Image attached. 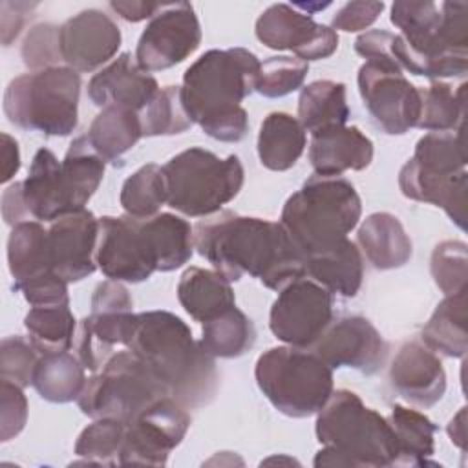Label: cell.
Masks as SVG:
<instances>
[{
    "label": "cell",
    "mask_w": 468,
    "mask_h": 468,
    "mask_svg": "<svg viewBox=\"0 0 468 468\" xmlns=\"http://www.w3.org/2000/svg\"><path fill=\"white\" fill-rule=\"evenodd\" d=\"M15 289L20 291L24 294V298L33 307L69 303L68 282H64L53 271L46 272L42 276H37V278H33L29 282H24L20 285H15Z\"/></svg>",
    "instance_id": "681fc988"
},
{
    "label": "cell",
    "mask_w": 468,
    "mask_h": 468,
    "mask_svg": "<svg viewBox=\"0 0 468 468\" xmlns=\"http://www.w3.org/2000/svg\"><path fill=\"white\" fill-rule=\"evenodd\" d=\"M254 377L269 402L294 419L318 413L333 393V367L303 347L267 349L256 360Z\"/></svg>",
    "instance_id": "52a82bcc"
},
{
    "label": "cell",
    "mask_w": 468,
    "mask_h": 468,
    "mask_svg": "<svg viewBox=\"0 0 468 468\" xmlns=\"http://www.w3.org/2000/svg\"><path fill=\"white\" fill-rule=\"evenodd\" d=\"M395 35L386 29H371L362 33L355 40V51L366 60L373 62H397L391 55V44Z\"/></svg>",
    "instance_id": "f5cc1de1"
},
{
    "label": "cell",
    "mask_w": 468,
    "mask_h": 468,
    "mask_svg": "<svg viewBox=\"0 0 468 468\" xmlns=\"http://www.w3.org/2000/svg\"><path fill=\"white\" fill-rule=\"evenodd\" d=\"M316 439L324 448L314 457V466L382 468L397 464L393 430L380 413L367 408L349 391H333L316 417Z\"/></svg>",
    "instance_id": "277c9868"
},
{
    "label": "cell",
    "mask_w": 468,
    "mask_h": 468,
    "mask_svg": "<svg viewBox=\"0 0 468 468\" xmlns=\"http://www.w3.org/2000/svg\"><path fill=\"white\" fill-rule=\"evenodd\" d=\"M58 31V26L38 24L26 35L22 44V58L29 69L42 71L58 66L62 60Z\"/></svg>",
    "instance_id": "7dc6e473"
},
{
    "label": "cell",
    "mask_w": 468,
    "mask_h": 468,
    "mask_svg": "<svg viewBox=\"0 0 468 468\" xmlns=\"http://www.w3.org/2000/svg\"><path fill=\"white\" fill-rule=\"evenodd\" d=\"M60 55L75 71H93L115 57L121 48L119 26L99 9H84L68 18L58 31Z\"/></svg>",
    "instance_id": "e0dca14e"
},
{
    "label": "cell",
    "mask_w": 468,
    "mask_h": 468,
    "mask_svg": "<svg viewBox=\"0 0 468 468\" xmlns=\"http://www.w3.org/2000/svg\"><path fill=\"white\" fill-rule=\"evenodd\" d=\"M159 91L157 80L143 71L130 53H121L88 82V97L101 108L143 112Z\"/></svg>",
    "instance_id": "d6986e66"
},
{
    "label": "cell",
    "mask_w": 468,
    "mask_h": 468,
    "mask_svg": "<svg viewBox=\"0 0 468 468\" xmlns=\"http://www.w3.org/2000/svg\"><path fill=\"white\" fill-rule=\"evenodd\" d=\"M2 183H7L20 168L18 143L9 133H2Z\"/></svg>",
    "instance_id": "680465c9"
},
{
    "label": "cell",
    "mask_w": 468,
    "mask_h": 468,
    "mask_svg": "<svg viewBox=\"0 0 468 468\" xmlns=\"http://www.w3.org/2000/svg\"><path fill=\"white\" fill-rule=\"evenodd\" d=\"M22 196L29 216L38 221H57L84 210L75 201L62 170V161L48 148H40L35 154L29 174L22 181Z\"/></svg>",
    "instance_id": "44dd1931"
},
{
    "label": "cell",
    "mask_w": 468,
    "mask_h": 468,
    "mask_svg": "<svg viewBox=\"0 0 468 468\" xmlns=\"http://www.w3.org/2000/svg\"><path fill=\"white\" fill-rule=\"evenodd\" d=\"M309 64L298 57H271L260 64L256 91L263 97H283L302 88Z\"/></svg>",
    "instance_id": "f6af8a7d"
},
{
    "label": "cell",
    "mask_w": 468,
    "mask_h": 468,
    "mask_svg": "<svg viewBox=\"0 0 468 468\" xmlns=\"http://www.w3.org/2000/svg\"><path fill=\"white\" fill-rule=\"evenodd\" d=\"M27 420V399L22 386L0 378V437L9 441L16 437Z\"/></svg>",
    "instance_id": "c3c4849f"
},
{
    "label": "cell",
    "mask_w": 468,
    "mask_h": 468,
    "mask_svg": "<svg viewBox=\"0 0 468 468\" xmlns=\"http://www.w3.org/2000/svg\"><path fill=\"white\" fill-rule=\"evenodd\" d=\"M95 261L110 280L137 283L150 278L157 271V258L146 218H99Z\"/></svg>",
    "instance_id": "30bf717a"
},
{
    "label": "cell",
    "mask_w": 468,
    "mask_h": 468,
    "mask_svg": "<svg viewBox=\"0 0 468 468\" xmlns=\"http://www.w3.org/2000/svg\"><path fill=\"white\" fill-rule=\"evenodd\" d=\"M143 135H176L186 132L194 121L190 119L181 86H165L155 93L148 106L139 113Z\"/></svg>",
    "instance_id": "60d3db41"
},
{
    "label": "cell",
    "mask_w": 468,
    "mask_h": 468,
    "mask_svg": "<svg viewBox=\"0 0 468 468\" xmlns=\"http://www.w3.org/2000/svg\"><path fill=\"white\" fill-rule=\"evenodd\" d=\"M256 342V329L252 320L232 307L223 314L203 322L201 347L214 358H236L247 353Z\"/></svg>",
    "instance_id": "836d02e7"
},
{
    "label": "cell",
    "mask_w": 468,
    "mask_h": 468,
    "mask_svg": "<svg viewBox=\"0 0 468 468\" xmlns=\"http://www.w3.org/2000/svg\"><path fill=\"white\" fill-rule=\"evenodd\" d=\"M166 203L163 166L150 163L135 170L121 188V207L128 216L152 218Z\"/></svg>",
    "instance_id": "ab89813d"
},
{
    "label": "cell",
    "mask_w": 468,
    "mask_h": 468,
    "mask_svg": "<svg viewBox=\"0 0 468 468\" xmlns=\"http://www.w3.org/2000/svg\"><path fill=\"white\" fill-rule=\"evenodd\" d=\"M24 325L29 333V342L40 355L62 353L73 346L77 322L69 303L31 307Z\"/></svg>",
    "instance_id": "d590c367"
},
{
    "label": "cell",
    "mask_w": 468,
    "mask_h": 468,
    "mask_svg": "<svg viewBox=\"0 0 468 468\" xmlns=\"http://www.w3.org/2000/svg\"><path fill=\"white\" fill-rule=\"evenodd\" d=\"M256 37L267 48L289 49L305 62L327 58L338 48L333 27L316 24L289 4L269 5L256 20Z\"/></svg>",
    "instance_id": "9a60e30c"
},
{
    "label": "cell",
    "mask_w": 468,
    "mask_h": 468,
    "mask_svg": "<svg viewBox=\"0 0 468 468\" xmlns=\"http://www.w3.org/2000/svg\"><path fill=\"white\" fill-rule=\"evenodd\" d=\"M201 44V27L192 4H165L139 37L137 66L150 73L168 69L188 58Z\"/></svg>",
    "instance_id": "5bb4252c"
},
{
    "label": "cell",
    "mask_w": 468,
    "mask_h": 468,
    "mask_svg": "<svg viewBox=\"0 0 468 468\" xmlns=\"http://www.w3.org/2000/svg\"><path fill=\"white\" fill-rule=\"evenodd\" d=\"M133 302L128 289L117 280L101 282L91 296V311H132Z\"/></svg>",
    "instance_id": "db71d44e"
},
{
    "label": "cell",
    "mask_w": 468,
    "mask_h": 468,
    "mask_svg": "<svg viewBox=\"0 0 468 468\" xmlns=\"http://www.w3.org/2000/svg\"><path fill=\"white\" fill-rule=\"evenodd\" d=\"M305 274L331 294L355 296L364 278L362 252L355 241L346 238L327 250L307 256Z\"/></svg>",
    "instance_id": "484cf974"
},
{
    "label": "cell",
    "mask_w": 468,
    "mask_h": 468,
    "mask_svg": "<svg viewBox=\"0 0 468 468\" xmlns=\"http://www.w3.org/2000/svg\"><path fill=\"white\" fill-rule=\"evenodd\" d=\"M166 395L165 386L128 349L113 353L102 371L86 380L77 404L91 419H117L128 424Z\"/></svg>",
    "instance_id": "9c48e42d"
},
{
    "label": "cell",
    "mask_w": 468,
    "mask_h": 468,
    "mask_svg": "<svg viewBox=\"0 0 468 468\" xmlns=\"http://www.w3.org/2000/svg\"><path fill=\"white\" fill-rule=\"evenodd\" d=\"M466 170L453 176H428L419 172L410 161L399 172V186L406 197L444 208L450 219L463 230L466 227Z\"/></svg>",
    "instance_id": "603a6c76"
},
{
    "label": "cell",
    "mask_w": 468,
    "mask_h": 468,
    "mask_svg": "<svg viewBox=\"0 0 468 468\" xmlns=\"http://www.w3.org/2000/svg\"><path fill=\"white\" fill-rule=\"evenodd\" d=\"M347 119L346 84L314 80L302 90L298 99V121L305 132L314 133L331 126H346Z\"/></svg>",
    "instance_id": "f546056e"
},
{
    "label": "cell",
    "mask_w": 468,
    "mask_h": 468,
    "mask_svg": "<svg viewBox=\"0 0 468 468\" xmlns=\"http://www.w3.org/2000/svg\"><path fill=\"white\" fill-rule=\"evenodd\" d=\"M110 7L128 22H141L144 18H154L161 9L163 4L152 2H112Z\"/></svg>",
    "instance_id": "6f0895ef"
},
{
    "label": "cell",
    "mask_w": 468,
    "mask_h": 468,
    "mask_svg": "<svg viewBox=\"0 0 468 468\" xmlns=\"http://www.w3.org/2000/svg\"><path fill=\"white\" fill-rule=\"evenodd\" d=\"M2 216L7 225H18L29 216L22 196V183L9 185L2 194Z\"/></svg>",
    "instance_id": "11a10c76"
},
{
    "label": "cell",
    "mask_w": 468,
    "mask_h": 468,
    "mask_svg": "<svg viewBox=\"0 0 468 468\" xmlns=\"http://www.w3.org/2000/svg\"><path fill=\"white\" fill-rule=\"evenodd\" d=\"M441 9V35L455 49L468 51V4L442 2Z\"/></svg>",
    "instance_id": "f907efd6"
},
{
    "label": "cell",
    "mask_w": 468,
    "mask_h": 468,
    "mask_svg": "<svg viewBox=\"0 0 468 468\" xmlns=\"http://www.w3.org/2000/svg\"><path fill=\"white\" fill-rule=\"evenodd\" d=\"M84 369L79 358L68 351L40 355L33 373V388L49 402L77 400L88 380Z\"/></svg>",
    "instance_id": "1f68e13d"
},
{
    "label": "cell",
    "mask_w": 468,
    "mask_h": 468,
    "mask_svg": "<svg viewBox=\"0 0 468 468\" xmlns=\"http://www.w3.org/2000/svg\"><path fill=\"white\" fill-rule=\"evenodd\" d=\"M177 300L197 322H208L236 307L230 282L216 269L188 267L179 278Z\"/></svg>",
    "instance_id": "d4e9b609"
},
{
    "label": "cell",
    "mask_w": 468,
    "mask_h": 468,
    "mask_svg": "<svg viewBox=\"0 0 468 468\" xmlns=\"http://www.w3.org/2000/svg\"><path fill=\"white\" fill-rule=\"evenodd\" d=\"M80 75L68 66L24 73L4 93V113L22 130L66 137L77 128Z\"/></svg>",
    "instance_id": "8992f818"
},
{
    "label": "cell",
    "mask_w": 468,
    "mask_h": 468,
    "mask_svg": "<svg viewBox=\"0 0 468 468\" xmlns=\"http://www.w3.org/2000/svg\"><path fill=\"white\" fill-rule=\"evenodd\" d=\"M307 144V135L302 122L285 113H269L258 133V155L265 168L274 172L289 170L296 165Z\"/></svg>",
    "instance_id": "4316f807"
},
{
    "label": "cell",
    "mask_w": 468,
    "mask_h": 468,
    "mask_svg": "<svg viewBox=\"0 0 468 468\" xmlns=\"http://www.w3.org/2000/svg\"><path fill=\"white\" fill-rule=\"evenodd\" d=\"M124 430L126 424L117 419H95L80 431L75 442V455L82 457V463L117 464Z\"/></svg>",
    "instance_id": "b9f144b4"
},
{
    "label": "cell",
    "mask_w": 468,
    "mask_h": 468,
    "mask_svg": "<svg viewBox=\"0 0 468 468\" xmlns=\"http://www.w3.org/2000/svg\"><path fill=\"white\" fill-rule=\"evenodd\" d=\"M126 347L185 408L208 404L216 395L219 380L214 356L174 313H139Z\"/></svg>",
    "instance_id": "7a4b0ae2"
},
{
    "label": "cell",
    "mask_w": 468,
    "mask_h": 468,
    "mask_svg": "<svg viewBox=\"0 0 468 468\" xmlns=\"http://www.w3.org/2000/svg\"><path fill=\"white\" fill-rule=\"evenodd\" d=\"M389 426L397 442L395 466H426L435 452L433 435L437 426L420 411L395 404L389 417Z\"/></svg>",
    "instance_id": "4dcf8cb0"
},
{
    "label": "cell",
    "mask_w": 468,
    "mask_h": 468,
    "mask_svg": "<svg viewBox=\"0 0 468 468\" xmlns=\"http://www.w3.org/2000/svg\"><path fill=\"white\" fill-rule=\"evenodd\" d=\"M448 435L453 444L461 450L466 448V408H461L459 413L448 424Z\"/></svg>",
    "instance_id": "91938a15"
},
{
    "label": "cell",
    "mask_w": 468,
    "mask_h": 468,
    "mask_svg": "<svg viewBox=\"0 0 468 468\" xmlns=\"http://www.w3.org/2000/svg\"><path fill=\"white\" fill-rule=\"evenodd\" d=\"M360 214L362 201L347 179L314 174L285 201L280 223L307 258L346 239Z\"/></svg>",
    "instance_id": "5b68a950"
},
{
    "label": "cell",
    "mask_w": 468,
    "mask_h": 468,
    "mask_svg": "<svg viewBox=\"0 0 468 468\" xmlns=\"http://www.w3.org/2000/svg\"><path fill=\"white\" fill-rule=\"evenodd\" d=\"M313 346L329 367H353L364 375L380 371L388 358L382 335L367 318L356 314L331 322Z\"/></svg>",
    "instance_id": "2e32d148"
},
{
    "label": "cell",
    "mask_w": 468,
    "mask_h": 468,
    "mask_svg": "<svg viewBox=\"0 0 468 468\" xmlns=\"http://www.w3.org/2000/svg\"><path fill=\"white\" fill-rule=\"evenodd\" d=\"M466 84L452 90L450 84L433 80L420 90V115L417 126L430 132H455L463 128Z\"/></svg>",
    "instance_id": "74e56055"
},
{
    "label": "cell",
    "mask_w": 468,
    "mask_h": 468,
    "mask_svg": "<svg viewBox=\"0 0 468 468\" xmlns=\"http://www.w3.org/2000/svg\"><path fill=\"white\" fill-rule=\"evenodd\" d=\"M395 391L419 408H431L446 391V373L441 358L420 342H406L389 367Z\"/></svg>",
    "instance_id": "ffe728a7"
},
{
    "label": "cell",
    "mask_w": 468,
    "mask_h": 468,
    "mask_svg": "<svg viewBox=\"0 0 468 468\" xmlns=\"http://www.w3.org/2000/svg\"><path fill=\"white\" fill-rule=\"evenodd\" d=\"M373 159V143L356 126H331L311 133L309 161L316 176L336 177L364 170Z\"/></svg>",
    "instance_id": "7402d4cb"
},
{
    "label": "cell",
    "mask_w": 468,
    "mask_h": 468,
    "mask_svg": "<svg viewBox=\"0 0 468 468\" xmlns=\"http://www.w3.org/2000/svg\"><path fill=\"white\" fill-rule=\"evenodd\" d=\"M7 263L15 285L51 272L48 230L38 221H22L7 239Z\"/></svg>",
    "instance_id": "f1b7e54d"
},
{
    "label": "cell",
    "mask_w": 468,
    "mask_h": 468,
    "mask_svg": "<svg viewBox=\"0 0 468 468\" xmlns=\"http://www.w3.org/2000/svg\"><path fill=\"white\" fill-rule=\"evenodd\" d=\"M11 9L15 13V16H11L9 11H5L2 7V44L9 46L13 38L18 37L24 22H26V15L31 13V9L37 4H27V2H9Z\"/></svg>",
    "instance_id": "9f6ffc18"
},
{
    "label": "cell",
    "mask_w": 468,
    "mask_h": 468,
    "mask_svg": "<svg viewBox=\"0 0 468 468\" xmlns=\"http://www.w3.org/2000/svg\"><path fill=\"white\" fill-rule=\"evenodd\" d=\"M104 168L106 161L91 148L86 135L73 139L62 159V170L80 208L86 207L90 197L99 188L104 177Z\"/></svg>",
    "instance_id": "f35d334b"
},
{
    "label": "cell",
    "mask_w": 468,
    "mask_h": 468,
    "mask_svg": "<svg viewBox=\"0 0 468 468\" xmlns=\"http://www.w3.org/2000/svg\"><path fill=\"white\" fill-rule=\"evenodd\" d=\"M422 342L433 353L463 358L468 351L466 291L446 296L422 327Z\"/></svg>",
    "instance_id": "83f0119b"
},
{
    "label": "cell",
    "mask_w": 468,
    "mask_h": 468,
    "mask_svg": "<svg viewBox=\"0 0 468 468\" xmlns=\"http://www.w3.org/2000/svg\"><path fill=\"white\" fill-rule=\"evenodd\" d=\"M384 2H347L333 16L331 26L347 33L369 27L382 13Z\"/></svg>",
    "instance_id": "816d5d0a"
},
{
    "label": "cell",
    "mask_w": 468,
    "mask_h": 468,
    "mask_svg": "<svg viewBox=\"0 0 468 468\" xmlns=\"http://www.w3.org/2000/svg\"><path fill=\"white\" fill-rule=\"evenodd\" d=\"M356 241L367 261L380 271L399 269L411 258V239L399 218L389 212L369 214L358 229Z\"/></svg>",
    "instance_id": "cb8c5ba5"
},
{
    "label": "cell",
    "mask_w": 468,
    "mask_h": 468,
    "mask_svg": "<svg viewBox=\"0 0 468 468\" xmlns=\"http://www.w3.org/2000/svg\"><path fill=\"white\" fill-rule=\"evenodd\" d=\"M99 219L90 210L68 214L48 229L51 271L64 282H79L95 272Z\"/></svg>",
    "instance_id": "ac0fdd59"
},
{
    "label": "cell",
    "mask_w": 468,
    "mask_h": 468,
    "mask_svg": "<svg viewBox=\"0 0 468 468\" xmlns=\"http://www.w3.org/2000/svg\"><path fill=\"white\" fill-rule=\"evenodd\" d=\"M430 271L437 287L446 296L466 291V283H468L466 243L457 239H448L439 243L431 252Z\"/></svg>",
    "instance_id": "ee69618b"
},
{
    "label": "cell",
    "mask_w": 468,
    "mask_h": 468,
    "mask_svg": "<svg viewBox=\"0 0 468 468\" xmlns=\"http://www.w3.org/2000/svg\"><path fill=\"white\" fill-rule=\"evenodd\" d=\"M333 322L331 292L311 278L287 283L274 300L269 314L272 335L294 347L313 346Z\"/></svg>",
    "instance_id": "4fadbf2b"
},
{
    "label": "cell",
    "mask_w": 468,
    "mask_h": 468,
    "mask_svg": "<svg viewBox=\"0 0 468 468\" xmlns=\"http://www.w3.org/2000/svg\"><path fill=\"white\" fill-rule=\"evenodd\" d=\"M194 247L229 282L243 274L282 291L305 276V256L282 223L219 210L194 227Z\"/></svg>",
    "instance_id": "6da1fadb"
},
{
    "label": "cell",
    "mask_w": 468,
    "mask_h": 468,
    "mask_svg": "<svg viewBox=\"0 0 468 468\" xmlns=\"http://www.w3.org/2000/svg\"><path fill=\"white\" fill-rule=\"evenodd\" d=\"M463 128L455 132H430L419 139L410 163L428 176H453L464 170L466 154Z\"/></svg>",
    "instance_id": "8d00e7d4"
},
{
    "label": "cell",
    "mask_w": 468,
    "mask_h": 468,
    "mask_svg": "<svg viewBox=\"0 0 468 468\" xmlns=\"http://www.w3.org/2000/svg\"><path fill=\"white\" fill-rule=\"evenodd\" d=\"M358 91L373 121L389 135H402L417 126L420 90L397 62L366 60L358 69Z\"/></svg>",
    "instance_id": "8fae6325"
},
{
    "label": "cell",
    "mask_w": 468,
    "mask_h": 468,
    "mask_svg": "<svg viewBox=\"0 0 468 468\" xmlns=\"http://www.w3.org/2000/svg\"><path fill=\"white\" fill-rule=\"evenodd\" d=\"M258 57L245 48L210 49L183 75L186 112L201 130L223 143H238L249 132L241 101L256 91Z\"/></svg>",
    "instance_id": "3957f363"
},
{
    "label": "cell",
    "mask_w": 468,
    "mask_h": 468,
    "mask_svg": "<svg viewBox=\"0 0 468 468\" xmlns=\"http://www.w3.org/2000/svg\"><path fill=\"white\" fill-rule=\"evenodd\" d=\"M190 428L185 406L166 395L152 402L126 424L119 464L163 466L168 453L181 444Z\"/></svg>",
    "instance_id": "7c38bea8"
},
{
    "label": "cell",
    "mask_w": 468,
    "mask_h": 468,
    "mask_svg": "<svg viewBox=\"0 0 468 468\" xmlns=\"http://www.w3.org/2000/svg\"><path fill=\"white\" fill-rule=\"evenodd\" d=\"M86 137L104 161L117 163L143 137L139 113L124 108H102Z\"/></svg>",
    "instance_id": "d6a6232c"
},
{
    "label": "cell",
    "mask_w": 468,
    "mask_h": 468,
    "mask_svg": "<svg viewBox=\"0 0 468 468\" xmlns=\"http://www.w3.org/2000/svg\"><path fill=\"white\" fill-rule=\"evenodd\" d=\"M157 258V271L168 272L185 265L194 249V227L176 214L161 212L146 218Z\"/></svg>",
    "instance_id": "e575fe53"
},
{
    "label": "cell",
    "mask_w": 468,
    "mask_h": 468,
    "mask_svg": "<svg viewBox=\"0 0 468 468\" xmlns=\"http://www.w3.org/2000/svg\"><path fill=\"white\" fill-rule=\"evenodd\" d=\"M38 351L22 336H7L0 344V378L22 388L33 384V373L38 364Z\"/></svg>",
    "instance_id": "bcb514c9"
},
{
    "label": "cell",
    "mask_w": 468,
    "mask_h": 468,
    "mask_svg": "<svg viewBox=\"0 0 468 468\" xmlns=\"http://www.w3.org/2000/svg\"><path fill=\"white\" fill-rule=\"evenodd\" d=\"M166 205L190 218H207L232 201L243 186V165L238 155L225 159L194 146L179 152L163 166Z\"/></svg>",
    "instance_id": "ba28073f"
},
{
    "label": "cell",
    "mask_w": 468,
    "mask_h": 468,
    "mask_svg": "<svg viewBox=\"0 0 468 468\" xmlns=\"http://www.w3.org/2000/svg\"><path fill=\"white\" fill-rule=\"evenodd\" d=\"M391 22L400 29V38L410 46H424L441 27V9L435 2L400 0L391 5Z\"/></svg>",
    "instance_id": "7bdbcfd3"
}]
</instances>
